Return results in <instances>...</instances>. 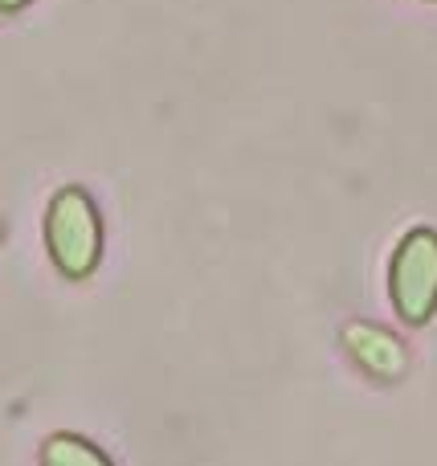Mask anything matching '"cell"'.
Wrapping results in <instances>:
<instances>
[{
    "label": "cell",
    "instance_id": "1",
    "mask_svg": "<svg viewBox=\"0 0 437 466\" xmlns=\"http://www.w3.org/2000/svg\"><path fill=\"white\" fill-rule=\"evenodd\" d=\"M45 241H49V254H54L57 270L70 274V279H82V274H90L98 266L103 226H98V213L82 188H62L49 201Z\"/></svg>",
    "mask_w": 437,
    "mask_h": 466
},
{
    "label": "cell",
    "instance_id": "2",
    "mask_svg": "<svg viewBox=\"0 0 437 466\" xmlns=\"http://www.w3.org/2000/svg\"><path fill=\"white\" fill-rule=\"evenodd\" d=\"M392 303L409 323L430 319L437 307V233L413 229L392 258Z\"/></svg>",
    "mask_w": 437,
    "mask_h": 466
},
{
    "label": "cell",
    "instance_id": "3",
    "mask_svg": "<svg viewBox=\"0 0 437 466\" xmlns=\"http://www.w3.org/2000/svg\"><path fill=\"white\" fill-rule=\"evenodd\" d=\"M343 339H348V348H352V352H356L372 372H397V369H401V348L392 344L384 331L356 323V328L343 331Z\"/></svg>",
    "mask_w": 437,
    "mask_h": 466
},
{
    "label": "cell",
    "instance_id": "4",
    "mask_svg": "<svg viewBox=\"0 0 437 466\" xmlns=\"http://www.w3.org/2000/svg\"><path fill=\"white\" fill-rule=\"evenodd\" d=\"M41 462L45 466H111L103 451H94L90 442H82V438H74V434L49 438L45 451H41Z\"/></svg>",
    "mask_w": 437,
    "mask_h": 466
},
{
    "label": "cell",
    "instance_id": "5",
    "mask_svg": "<svg viewBox=\"0 0 437 466\" xmlns=\"http://www.w3.org/2000/svg\"><path fill=\"white\" fill-rule=\"evenodd\" d=\"M29 5V0H0V8H5V13H16V8H25Z\"/></svg>",
    "mask_w": 437,
    "mask_h": 466
}]
</instances>
